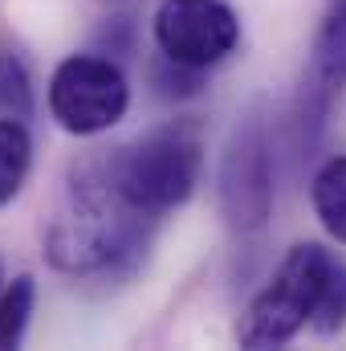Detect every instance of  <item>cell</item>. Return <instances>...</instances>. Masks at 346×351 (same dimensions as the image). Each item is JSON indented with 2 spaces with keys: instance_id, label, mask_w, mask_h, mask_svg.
<instances>
[{
  "instance_id": "obj_1",
  "label": "cell",
  "mask_w": 346,
  "mask_h": 351,
  "mask_svg": "<svg viewBox=\"0 0 346 351\" xmlns=\"http://www.w3.org/2000/svg\"><path fill=\"white\" fill-rule=\"evenodd\" d=\"M147 225L151 217L118 192L106 160L82 164L70 172L45 229V254L62 274H110L143 254Z\"/></svg>"
},
{
  "instance_id": "obj_2",
  "label": "cell",
  "mask_w": 346,
  "mask_h": 351,
  "mask_svg": "<svg viewBox=\"0 0 346 351\" xmlns=\"http://www.w3.org/2000/svg\"><path fill=\"white\" fill-rule=\"evenodd\" d=\"M106 168L114 176L118 192L151 221L191 200L200 172H204V143L196 127L168 123L135 139L131 147H118Z\"/></svg>"
},
{
  "instance_id": "obj_3",
  "label": "cell",
  "mask_w": 346,
  "mask_h": 351,
  "mask_svg": "<svg viewBox=\"0 0 346 351\" xmlns=\"http://www.w3.org/2000/svg\"><path fill=\"white\" fill-rule=\"evenodd\" d=\"M334 254L314 245V241H297L277 269L269 274V282L261 286L237 327V343L249 351L281 348L289 343L302 327H314L326 278H330Z\"/></svg>"
},
{
  "instance_id": "obj_4",
  "label": "cell",
  "mask_w": 346,
  "mask_h": 351,
  "mask_svg": "<svg viewBox=\"0 0 346 351\" xmlns=\"http://www.w3.org/2000/svg\"><path fill=\"white\" fill-rule=\"evenodd\" d=\"M131 110V86L118 62L98 53L66 58L49 78V114L70 135H102Z\"/></svg>"
},
{
  "instance_id": "obj_5",
  "label": "cell",
  "mask_w": 346,
  "mask_h": 351,
  "mask_svg": "<svg viewBox=\"0 0 346 351\" xmlns=\"http://www.w3.org/2000/svg\"><path fill=\"white\" fill-rule=\"evenodd\" d=\"M220 208L237 233H261L273 213V147L265 114L249 110L220 160Z\"/></svg>"
},
{
  "instance_id": "obj_6",
  "label": "cell",
  "mask_w": 346,
  "mask_h": 351,
  "mask_svg": "<svg viewBox=\"0 0 346 351\" xmlns=\"http://www.w3.org/2000/svg\"><path fill=\"white\" fill-rule=\"evenodd\" d=\"M155 45L163 62L204 74L241 45V21L224 0H163L155 12Z\"/></svg>"
},
{
  "instance_id": "obj_7",
  "label": "cell",
  "mask_w": 346,
  "mask_h": 351,
  "mask_svg": "<svg viewBox=\"0 0 346 351\" xmlns=\"http://www.w3.org/2000/svg\"><path fill=\"white\" fill-rule=\"evenodd\" d=\"M346 86V0H326L314 41H310V62L302 74V90H297V123L306 135H318L330 102L343 94Z\"/></svg>"
},
{
  "instance_id": "obj_8",
  "label": "cell",
  "mask_w": 346,
  "mask_h": 351,
  "mask_svg": "<svg viewBox=\"0 0 346 351\" xmlns=\"http://www.w3.org/2000/svg\"><path fill=\"white\" fill-rule=\"evenodd\" d=\"M310 204L318 225L346 245V156H330L310 180Z\"/></svg>"
},
{
  "instance_id": "obj_9",
  "label": "cell",
  "mask_w": 346,
  "mask_h": 351,
  "mask_svg": "<svg viewBox=\"0 0 346 351\" xmlns=\"http://www.w3.org/2000/svg\"><path fill=\"white\" fill-rule=\"evenodd\" d=\"M33 168V139L16 114L0 119V208L12 204Z\"/></svg>"
},
{
  "instance_id": "obj_10",
  "label": "cell",
  "mask_w": 346,
  "mask_h": 351,
  "mask_svg": "<svg viewBox=\"0 0 346 351\" xmlns=\"http://www.w3.org/2000/svg\"><path fill=\"white\" fill-rule=\"evenodd\" d=\"M33 306H37V282L29 274L4 282V290H0V351L16 348L25 339V327L33 319Z\"/></svg>"
},
{
  "instance_id": "obj_11",
  "label": "cell",
  "mask_w": 346,
  "mask_h": 351,
  "mask_svg": "<svg viewBox=\"0 0 346 351\" xmlns=\"http://www.w3.org/2000/svg\"><path fill=\"white\" fill-rule=\"evenodd\" d=\"M0 106H4V114H16V119H29L33 114V82H29V70L8 49H0Z\"/></svg>"
},
{
  "instance_id": "obj_12",
  "label": "cell",
  "mask_w": 346,
  "mask_h": 351,
  "mask_svg": "<svg viewBox=\"0 0 346 351\" xmlns=\"http://www.w3.org/2000/svg\"><path fill=\"white\" fill-rule=\"evenodd\" d=\"M343 327H346V265L334 258L326 290H322V302H318V315H314V331L318 335H334Z\"/></svg>"
},
{
  "instance_id": "obj_13",
  "label": "cell",
  "mask_w": 346,
  "mask_h": 351,
  "mask_svg": "<svg viewBox=\"0 0 346 351\" xmlns=\"http://www.w3.org/2000/svg\"><path fill=\"white\" fill-rule=\"evenodd\" d=\"M106 4H135V0H106Z\"/></svg>"
},
{
  "instance_id": "obj_14",
  "label": "cell",
  "mask_w": 346,
  "mask_h": 351,
  "mask_svg": "<svg viewBox=\"0 0 346 351\" xmlns=\"http://www.w3.org/2000/svg\"><path fill=\"white\" fill-rule=\"evenodd\" d=\"M0 290H4V274H0Z\"/></svg>"
}]
</instances>
